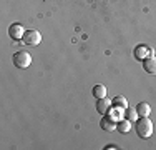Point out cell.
<instances>
[{"mask_svg": "<svg viewBox=\"0 0 156 150\" xmlns=\"http://www.w3.org/2000/svg\"><path fill=\"white\" fill-rule=\"evenodd\" d=\"M91 93H93L95 99H103V97H106V87H105V85H101V84H98V85H95V87H93Z\"/></svg>", "mask_w": 156, "mask_h": 150, "instance_id": "13", "label": "cell"}, {"mask_svg": "<svg viewBox=\"0 0 156 150\" xmlns=\"http://www.w3.org/2000/svg\"><path fill=\"white\" fill-rule=\"evenodd\" d=\"M32 63V55L28 52H15L13 54V65L17 69H28Z\"/></svg>", "mask_w": 156, "mask_h": 150, "instance_id": "2", "label": "cell"}, {"mask_svg": "<svg viewBox=\"0 0 156 150\" xmlns=\"http://www.w3.org/2000/svg\"><path fill=\"white\" fill-rule=\"evenodd\" d=\"M23 33H25V30H23V25L22 24H12L9 27V35L13 40H22L23 39Z\"/></svg>", "mask_w": 156, "mask_h": 150, "instance_id": "4", "label": "cell"}, {"mask_svg": "<svg viewBox=\"0 0 156 150\" xmlns=\"http://www.w3.org/2000/svg\"><path fill=\"white\" fill-rule=\"evenodd\" d=\"M22 42L25 45H30V47H37V45L42 42V33L38 30H25Z\"/></svg>", "mask_w": 156, "mask_h": 150, "instance_id": "3", "label": "cell"}, {"mask_svg": "<svg viewBox=\"0 0 156 150\" xmlns=\"http://www.w3.org/2000/svg\"><path fill=\"white\" fill-rule=\"evenodd\" d=\"M136 112H138L140 117H150V114H151V107H150V103H146V102H140L138 105H136Z\"/></svg>", "mask_w": 156, "mask_h": 150, "instance_id": "9", "label": "cell"}, {"mask_svg": "<svg viewBox=\"0 0 156 150\" xmlns=\"http://www.w3.org/2000/svg\"><path fill=\"white\" fill-rule=\"evenodd\" d=\"M110 108H111V100H108L106 97H103V99H96V110H98L100 115H106Z\"/></svg>", "mask_w": 156, "mask_h": 150, "instance_id": "5", "label": "cell"}, {"mask_svg": "<svg viewBox=\"0 0 156 150\" xmlns=\"http://www.w3.org/2000/svg\"><path fill=\"white\" fill-rule=\"evenodd\" d=\"M135 132L138 133L140 138H150L153 135V122L150 117H138L135 123Z\"/></svg>", "mask_w": 156, "mask_h": 150, "instance_id": "1", "label": "cell"}, {"mask_svg": "<svg viewBox=\"0 0 156 150\" xmlns=\"http://www.w3.org/2000/svg\"><path fill=\"white\" fill-rule=\"evenodd\" d=\"M151 54H153V52H151L148 47H144V45H138V47L135 48V58L141 60V62H143L144 58H148V57H153Z\"/></svg>", "mask_w": 156, "mask_h": 150, "instance_id": "6", "label": "cell"}, {"mask_svg": "<svg viewBox=\"0 0 156 150\" xmlns=\"http://www.w3.org/2000/svg\"><path fill=\"white\" fill-rule=\"evenodd\" d=\"M138 112H136V107L133 108V107H126L125 108V112H123V118L126 120H129V122H136L138 120Z\"/></svg>", "mask_w": 156, "mask_h": 150, "instance_id": "11", "label": "cell"}, {"mask_svg": "<svg viewBox=\"0 0 156 150\" xmlns=\"http://www.w3.org/2000/svg\"><path fill=\"white\" fill-rule=\"evenodd\" d=\"M123 112H125V108H120V107H111L106 115H108L110 118H113L115 122H116V120H121V118H123Z\"/></svg>", "mask_w": 156, "mask_h": 150, "instance_id": "12", "label": "cell"}, {"mask_svg": "<svg viewBox=\"0 0 156 150\" xmlns=\"http://www.w3.org/2000/svg\"><path fill=\"white\" fill-rule=\"evenodd\" d=\"M101 129L106 130V132H113V130H116V122H115L113 118H110L108 115H103V120H101Z\"/></svg>", "mask_w": 156, "mask_h": 150, "instance_id": "8", "label": "cell"}, {"mask_svg": "<svg viewBox=\"0 0 156 150\" xmlns=\"http://www.w3.org/2000/svg\"><path fill=\"white\" fill-rule=\"evenodd\" d=\"M116 130L120 133H128L129 130H131V122H129V120H126V118L118 120V122H116Z\"/></svg>", "mask_w": 156, "mask_h": 150, "instance_id": "10", "label": "cell"}, {"mask_svg": "<svg viewBox=\"0 0 156 150\" xmlns=\"http://www.w3.org/2000/svg\"><path fill=\"white\" fill-rule=\"evenodd\" d=\"M111 105L120 107V108H126V107H128V100H126L123 95H116L113 100H111Z\"/></svg>", "mask_w": 156, "mask_h": 150, "instance_id": "14", "label": "cell"}, {"mask_svg": "<svg viewBox=\"0 0 156 150\" xmlns=\"http://www.w3.org/2000/svg\"><path fill=\"white\" fill-rule=\"evenodd\" d=\"M143 69L146 73H151L154 75L156 73V58L154 57H148L143 60Z\"/></svg>", "mask_w": 156, "mask_h": 150, "instance_id": "7", "label": "cell"}]
</instances>
